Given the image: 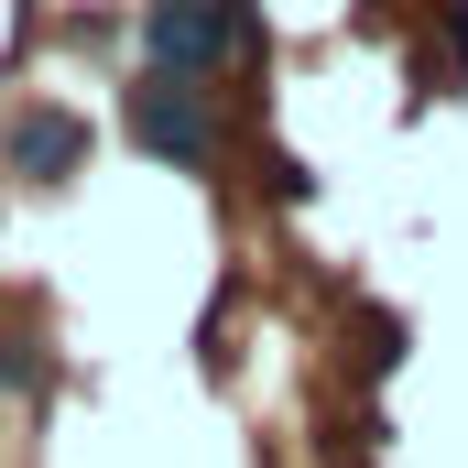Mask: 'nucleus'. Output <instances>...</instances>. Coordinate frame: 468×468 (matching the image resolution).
I'll return each instance as SVG.
<instances>
[{
  "mask_svg": "<svg viewBox=\"0 0 468 468\" xmlns=\"http://www.w3.org/2000/svg\"><path fill=\"white\" fill-rule=\"evenodd\" d=\"M120 131H131V153H153V164H175V175H207V164H218V142H229L218 88H207V77H164V66H142V77H131Z\"/></svg>",
  "mask_w": 468,
  "mask_h": 468,
  "instance_id": "obj_1",
  "label": "nucleus"
},
{
  "mask_svg": "<svg viewBox=\"0 0 468 468\" xmlns=\"http://www.w3.org/2000/svg\"><path fill=\"white\" fill-rule=\"evenodd\" d=\"M142 55L164 66V77H229L261 55V22H250V0H142Z\"/></svg>",
  "mask_w": 468,
  "mask_h": 468,
  "instance_id": "obj_2",
  "label": "nucleus"
},
{
  "mask_svg": "<svg viewBox=\"0 0 468 468\" xmlns=\"http://www.w3.org/2000/svg\"><path fill=\"white\" fill-rule=\"evenodd\" d=\"M0 175H11L22 197H66V186L88 175V120L55 110V99L22 110V120H11V142H0Z\"/></svg>",
  "mask_w": 468,
  "mask_h": 468,
  "instance_id": "obj_3",
  "label": "nucleus"
},
{
  "mask_svg": "<svg viewBox=\"0 0 468 468\" xmlns=\"http://www.w3.org/2000/svg\"><path fill=\"white\" fill-rule=\"evenodd\" d=\"M44 381H55L44 338H0V392H44Z\"/></svg>",
  "mask_w": 468,
  "mask_h": 468,
  "instance_id": "obj_4",
  "label": "nucleus"
}]
</instances>
